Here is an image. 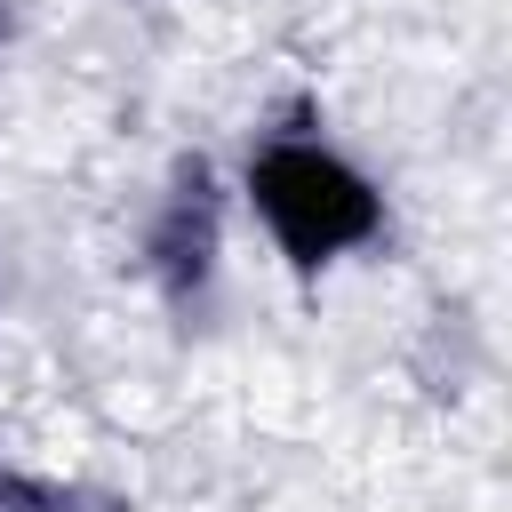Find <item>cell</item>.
<instances>
[{
  "label": "cell",
  "instance_id": "6da1fadb",
  "mask_svg": "<svg viewBox=\"0 0 512 512\" xmlns=\"http://www.w3.org/2000/svg\"><path fill=\"white\" fill-rule=\"evenodd\" d=\"M0 32H8V8H0Z\"/></svg>",
  "mask_w": 512,
  "mask_h": 512
}]
</instances>
